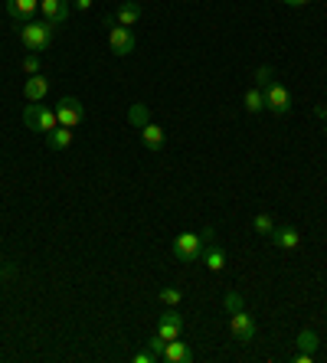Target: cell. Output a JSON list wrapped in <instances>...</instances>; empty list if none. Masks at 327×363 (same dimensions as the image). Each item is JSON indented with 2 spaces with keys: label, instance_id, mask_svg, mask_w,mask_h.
Segmentation results:
<instances>
[{
  "label": "cell",
  "instance_id": "1f68e13d",
  "mask_svg": "<svg viewBox=\"0 0 327 363\" xmlns=\"http://www.w3.org/2000/svg\"><path fill=\"white\" fill-rule=\"evenodd\" d=\"M324 135H327V128H324Z\"/></svg>",
  "mask_w": 327,
  "mask_h": 363
},
{
  "label": "cell",
  "instance_id": "7402d4cb",
  "mask_svg": "<svg viewBox=\"0 0 327 363\" xmlns=\"http://www.w3.org/2000/svg\"><path fill=\"white\" fill-rule=\"evenodd\" d=\"M275 82V69L272 66H259L256 69V89H269Z\"/></svg>",
  "mask_w": 327,
  "mask_h": 363
},
{
  "label": "cell",
  "instance_id": "ffe728a7",
  "mask_svg": "<svg viewBox=\"0 0 327 363\" xmlns=\"http://www.w3.org/2000/svg\"><path fill=\"white\" fill-rule=\"evenodd\" d=\"M295 344H298V350H308V353H317V347H321V340H317V334H314L311 327H304V331L295 337Z\"/></svg>",
  "mask_w": 327,
  "mask_h": 363
},
{
  "label": "cell",
  "instance_id": "30bf717a",
  "mask_svg": "<svg viewBox=\"0 0 327 363\" xmlns=\"http://www.w3.org/2000/svg\"><path fill=\"white\" fill-rule=\"evenodd\" d=\"M269 242L278 245V249H298V245H301V232L295 226H275L272 236H269Z\"/></svg>",
  "mask_w": 327,
  "mask_h": 363
},
{
  "label": "cell",
  "instance_id": "ac0fdd59",
  "mask_svg": "<svg viewBox=\"0 0 327 363\" xmlns=\"http://www.w3.org/2000/svg\"><path fill=\"white\" fill-rule=\"evenodd\" d=\"M128 121H131L137 131H141L144 124H150V108L141 105V102H137V105H131V108H128Z\"/></svg>",
  "mask_w": 327,
  "mask_h": 363
},
{
  "label": "cell",
  "instance_id": "8992f818",
  "mask_svg": "<svg viewBox=\"0 0 327 363\" xmlns=\"http://www.w3.org/2000/svg\"><path fill=\"white\" fill-rule=\"evenodd\" d=\"M56 118H59L63 128H79L82 118H85V105H82L79 98L66 95V98H59V105H56Z\"/></svg>",
  "mask_w": 327,
  "mask_h": 363
},
{
  "label": "cell",
  "instance_id": "277c9868",
  "mask_svg": "<svg viewBox=\"0 0 327 363\" xmlns=\"http://www.w3.org/2000/svg\"><path fill=\"white\" fill-rule=\"evenodd\" d=\"M109 46L115 56H131L137 50V36L131 27H122V23H111L109 27Z\"/></svg>",
  "mask_w": 327,
  "mask_h": 363
},
{
  "label": "cell",
  "instance_id": "44dd1931",
  "mask_svg": "<svg viewBox=\"0 0 327 363\" xmlns=\"http://www.w3.org/2000/svg\"><path fill=\"white\" fill-rule=\"evenodd\" d=\"M252 229H256L259 236H265V239H269V236H272V229H275V219L269 213H259L256 219H252Z\"/></svg>",
  "mask_w": 327,
  "mask_h": 363
},
{
  "label": "cell",
  "instance_id": "603a6c76",
  "mask_svg": "<svg viewBox=\"0 0 327 363\" xmlns=\"http://www.w3.org/2000/svg\"><path fill=\"white\" fill-rule=\"evenodd\" d=\"M180 298H183V292H180V288H164V292H161V305H167V308H177Z\"/></svg>",
  "mask_w": 327,
  "mask_h": 363
},
{
  "label": "cell",
  "instance_id": "4316f807",
  "mask_svg": "<svg viewBox=\"0 0 327 363\" xmlns=\"http://www.w3.org/2000/svg\"><path fill=\"white\" fill-rule=\"evenodd\" d=\"M135 363H157V357L150 350H141V353H135Z\"/></svg>",
  "mask_w": 327,
  "mask_h": 363
},
{
  "label": "cell",
  "instance_id": "5bb4252c",
  "mask_svg": "<svg viewBox=\"0 0 327 363\" xmlns=\"http://www.w3.org/2000/svg\"><path fill=\"white\" fill-rule=\"evenodd\" d=\"M141 141H144V148H148L150 154H161L167 135H164L161 124H144V128H141Z\"/></svg>",
  "mask_w": 327,
  "mask_h": 363
},
{
  "label": "cell",
  "instance_id": "3957f363",
  "mask_svg": "<svg viewBox=\"0 0 327 363\" xmlns=\"http://www.w3.org/2000/svg\"><path fill=\"white\" fill-rule=\"evenodd\" d=\"M200 256H203L200 232H180L174 239V258H180V262H200Z\"/></svg>",
  "mask_w": 327,
  "mask_h": 363
},
{
  "label": "cell",
  "instance_id": "7c38bea8",
  "mask_svg": "<svg viewBox=\"0 0 327 363\" xmlns=\"http://www.w3.org/2000/svg\"><path fill=\"white\" fill-rule=\"evenodd\" d=\"M200 262H203L210 272H223V269H226V249H223L219 242H210V245H203Z\"/></svg>",
  "mask_w": 327,
  "mask_h": 363
},
{
  "label": "cell",
  "instance_id": "484cf974",
  "mask_svg": "<svg viewBox=\"0 0 327 363\" xmlns=\"http://www.w3.org/2000/svg\"><path fill=\"white\" fill-rule=\"evenodd\" d=\"M23 72H27V76H36V72H40V56L30 53L27 59H23Z\"/></svg>",
  "mask_w": 327,
  "mask_h": 363
},
{
  "label": "cell",
  "instance_id": "7a4b0ae2",
  "mask_svg": "<svg viewBox=\"0 0 327 363\" xmlns=\"http://www.w3.org/2000/svg\"><path fill=\"white\" fill-rule=\"evenodd\" d=\"M23 124L30 131H40V135H49L53 128H59V118H56V108H46L40 102H30L23 108Z\"/></svg>",
  "mask_w": 327,
  "mask_h": 363
},
{
  "label": "cell",
  "instance_id": "4dcf8cb0",
  "mask_svg": "<svg viewBox=\"0 0 327 363\" xmlns=\"http://www.w3.org/2000/svg\"><path fill=\"white\" fill-rule=\"evenodd\" d=\"M0 272H3V258H0Z\"/></svg>",
  "mask_w": 327,
  "mask_h": 363
},
{
  "label": "cell",
  "instance_id": "83f0119b",
  "mask_svg": "<svg viewBox=\"0 0 327 363\" xmlns=\"http://www.w3.org/2000/svg\"><path fill=\"white\" fill-rule=\"evenodd\" d=\"M69 3H72V10H82V14H85V10H89L95 0H69Z\"/></svg>",
  "mask_w": 327,
  "mask_h": 363
},
{
  "label": "cell",
  "instance_id": "6da1fadb",
  "mask_svg": "<svg viewBox=\"0 0 327 363\" xmlns=\"http://www.w3.org/2000/svg\"><path fill=\"white\" fill-rule=\"evenodd\" d=\"M16 33H20V43L27 46L30 53H43V50H49L56 40V27L49 23V20H27V23H20L16 27Z\"/></svg>",
  "mask_w": 327,
  "mask_h": 363
},
{
  "label": "cell",
  "instance_id": "52a82bcc",
  "mask_svg": "<svg viewBox=\"0 0 327 363\" xmlns=\"http://www.w3.org/2000/svg\"><path fill=\"white\" fill-rule=\"evenodd\" d=\"M256 318L249 314V311H232L229 314V334L239 340V344H249V340H256Z\"/></svg>",
  "mask_w": 327,
  "mask_h": 363
},
{
  "label": "cell",
  "instance_id": "8fae6325",
  "mask_svg": "<svg viewBox=\"0 0 327 363\" xmlns=\"http://www.w3.org/2000/svg\"><path fill=\"white\" fill-rule=\"evenodd\" d=\"M180 331H183V318H180L177 311H167V314H161V321H157V334H161L164 340H177Z\"/></svg>",
  "mask_w": 327,
  "mask_h": 363
},
{
  "label": "cell",
  "instance_id": "2e32d148",
  "mask_svg": "<svg viewBox=\"0 0 327 363\" xmlns=\"http://www.w3.org/2000/svg\"><path fill=\"white\" fill-rule=\"evenodd\" d=\"M190 357H193L190 347H187L180 337H177V340H167V347H164V360H167V363H187Z\"/></svg>",
  "mask_w": 327,
  "mask_h": 363
},
{
  "label": "cell",
  "instance_id": "5b68a950",
  "mask_svg": "<svg viewBox=\"0 0 327 363\" xmlns=\"http://www.w3.org/2000/svg\"><path fill=\"white\" fill-rule=\"evenodd\" d=\"M262 95H265V108H269L272 115H285V111H291V105H295L291 89H285L282 82H272L269 89H262Z\"/></svg>",
  "mask_w": 327,
  "mask_h": 363
},
{
  "label": "cell",
  "instance_id": "9c48e42d",
  "mask_svg": "<svg viewBox=\"0 0 327 363\" xmlns=\"http://www.w3.org/2000/svg\"><path fill=\"white\" fill-rule=\"evenodd\" d=\"M40 10V0H7V16L14 23H27Z\"/></svg>",
  "mask_w": 327,
  "mask_h": 363
},
{
  "label": "cell",
  "instance_id": "ba28073f",
  "mask_svg": "<svg viewBox=\"0 0 327 363\" xmlns=\"http://www.w3.org/2000/svg\"><path fill=\"white\" fill-rule=\"evenodd\" d=\"M69 10H72V3H69V0H40L43 20H49L56 30H59L69 20Z\"/></svg>",
  "mask_w": 327,
  "mask_h": 363
},
{
  "label": "cell",
  "instance_id": "d6986e66",
  "mask_svg": "<svg viewBox=\"0 0 327 363\" xmlns=\"http://www.w3.org/2000/svg\"><path fill=\"white\" fill-rule=\"evenodd\" d=\"M243 105H245V111H249V115H259L262 108H265V95H262V89H249V92H245V98H243Z\"/></svg>",
  "mask_w": 327,
  "mask_h": 363
},
{
  "label": "cell",
  "instance_id": "d4e9b609",
  "mask_svg": "<svg viewBox=\"0 0 327 363\" xmlns=\"http://www.w3.org/2000/svg\"><path fill=\"white\" fill-rule=\"evenodd\" d=\"M164 347H167V340H164L161 334H154V337H148V350L157 357V360H164Z\"/></svg>",
  "mask_w": 327,
  "mask_h": 363
},
{
  "label": "cell",
  "instance_id": "f546056e",
  "mask_svg": "<svg viewBox=\"0 0 327 363\" xmlns=\"http://www.w3.org/2000/svg\"><path fill=\"white\" fill-rule=\"evenodd\" d=\"M282 3H288V7H308L311 0H282Z\"/></svg>",
  "mask_w": 327,
  "mask_h": 363
},
{
  "label": "cell",
  "instance_id": "9a60e30c",
  "mask_svg": "<svg viewBox=\"0 0 327 363\" xmlns=\"http://www.w3.org/2000/svg\"><path fill=\"white\" fill-rule=\"evenodd\" d=\"M46 92H49V79H46L43 72L30 76L27 85H23V95H27V102H43V98H46Z\"/></svg>",
  "mask_w": 327,
  "mask_h": 363
},
{
  "label": "cell",
  "instance_id": "cb8c5ba5",
  "mask_svg": "<svg viewBox=\"0 0 327 363\" xmlns=\"http://www.w3.org/2000/svg\"><path fill=\"white\" fill-rule=\"evenodd\" d=\"M223 308L229 311V314H232V311H243L245 308V305H243V295H236V292H226V298H223Z\"/></svg>",
  "mask_w": 327,
  "mask_h": 363
},
{
  "label": "cell",
  "instance_id": "4fadbf2b",
  "mask_svg": "<svg viewBox=\"0 0 327 363\" xmlns=\"http://www.w3.org/2000/svg\"><path fill=\"white\" fill-rule=\"evenodd\" d=\"M141 3L137 0H124L118 3V10H115V23H122V27H137V20H141Z\"/></svg>",
  "mask_w": 327,
  "mask_h": 363
},
{
  "label": "cell",
  "instance_id": "e0dca14e",
  "mask_svg": "<svg viewBox=\"0 0 327 363\" xmlns=\"http://www.w3.org/2000/svg\"><path fill=\"white\" fill-rule=\"evenodd\" d=\"M46 144H49V151H66L69 144H72V128H53L49 135H46Z\"/></svg>",
  "mask_w": 327,
  "mask_h": 363
},
{
  "label": "cell",
  "instance_id": "f1b7e54d",
  "mask_svg": "<svg viewBox=\"0 0 327 363\" xmlns=\"http://www.w3.org/2000/svg\"><path fill=\"white\" fill-rule=\"evenodd\" d=\"M314 118L327 121V105H314Z\"/></svg>",
  "mask_w": 327,
  "mask_h": 363
}]
</instances>
